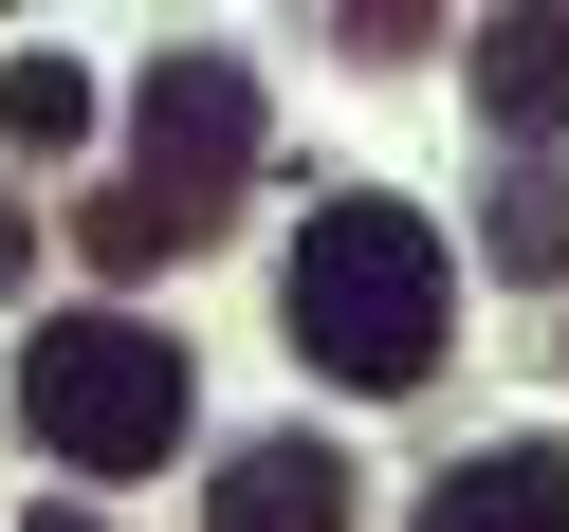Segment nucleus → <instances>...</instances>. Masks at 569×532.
Wrapping results in <instances>:
<instances>
[{
    "mask_svg": "<svg viewBox=\"0 0 569 532\" xmlns=\"http://www.w3.org/2000/svg\"><path fill=\"white\" fill-rule=\"evenodd\" d=\"M276 312H295L312 385H349V404H405V385L441 368L459 275H441V239H422L405 202H312V239H295V275H276Z\"/></svg>",
    "mask_w": 569,
    "mask_h": 532,
    "instance_id": "1",
    "label": "nucleus"
},
{
    "mask_svg": "<svg viewBox=\"0 0 569 532\" xmlns=\"http://www.w3.org/2000/svg\"><path fill=\"white\" fill-rule=\"evenodd\" d=\"M184 404H202V368L148 312H56V331L19 349V422H38L74 478H148V459L184 441Z\"/></svg>",
    "mask_w": 569,
    "mask_h": 532,
    "instance_id": "2",
    "label": "nucleus"
},
{
    "mask_svg": "<svg viewBox=\"0 0 569 532\" xmlns=\"http://www.w3.org/2000/svg\"><path fill=\"white\" fill-rule=\"evenodd\" d=\"M239 165H258V74H239V56H166V74H148V165H129V184L202 239L239 202Z\"/></svg>",
    "mask_w": 569,
    "mask_h": 532,
    "instance_id": "3",
    "label": "nucleus"
},
{
    "mask_svg": "<svg viewBox=\"0 0 569 532\" xmlns=\"http://www.w3.org/2000/svg\"><path fill=\"white\" fill-rule=\"evenodd\" d=\"M202 532H349V459L331 441H239L221 495H202Z\"/></svg>",
    "mask_w": 569,
    "mask_h": 532,
    "instance_id": "4",
    "label": "nucleus"
},
{
    "mask_svg": "<svg viewBox=\"0 0 569 532\" xmlns=\"http://www.w3.org/2000/svg\"><path fill=\"white\" fill-rule=\"evenodd\" d=\"M422 532H569V459H551V441L459 459V478H422Z\"/></svg>",
    "mask_w": 569,
    "mask_h": 532,
    "instance_id": "5",
    "label": "nucleus"
},
{
    "mask_svg": "<svg viewBox=\"0 0 569 532\" xmlns=\"http://www.w3.org/2000/svg\"><path fill=\"white\" fill-rule=\"evenodd\" d=\"M478 92H496V129L551 148L569 129V19H478Z\"/></svg>",
    "mask_w": 569,
    "mask_h": 532,
    "instance_id": "6",
    "label": "nucleus"
},
{
    "mask_svg": "<svg viewBox=\"0 0 569 532\" xmlns=\"http://www.w3.org/2000/svg\"><path fill=\"white\" fill-rule=\"evenodd\" d=\"M0 129H19V165H56L92 129V74H74V56H19V74H0Z\"/></svg>",
    "mask_w": 569,
    "mask_h": 532,
    "instance_id": "7",
    "label": "nucleus"
},
{
    "mask_svg": "<svg viewBox=\"0 0 569 532\" xmlns=\"http://www.w3.org/2000/svg\"><path fill=\"white\" fill-rule=\"evenodd\" d=\"M74 258H92V275H166V258H202V239L166 221L148 184H111V202H92V221H74Z\"/></svg>",
    "mask_w": 569,
    "mask_h": 532,
    "instance_id": "8",
    "label": "nucleus"
},
{
    "mask_svg": "<svg viewBox=\"0 0 569 532\" xmlns=\"http://www.w3.org/2000/svg\"><path fill=\"white\" fill-rule=\"evenodd\" d=\"M496 275H569V184H551V165L496 184Z\"/></svg>",
    "mask_w": 569,
    "mask_h": 532,
    "instance_id": "9",
    "label": "nucleus"
},
{
    "mask_svg": "<svg viewBox=\"0 0 569 532\" xmlns=\"http://www.w3.org/2000/svg\"><path fill=\"white\" fill-rule=\"evenodd\" d=\"M19 532H92V514H74V495H56V514H19Z\"/></svg>",
    "mask_w": 569,
    "mask_h": 532,
    "instance_id": "10",
    "label": "nucleus"
}]
</instances>
